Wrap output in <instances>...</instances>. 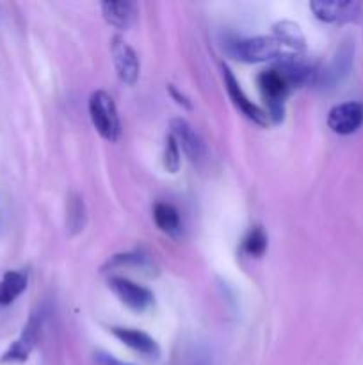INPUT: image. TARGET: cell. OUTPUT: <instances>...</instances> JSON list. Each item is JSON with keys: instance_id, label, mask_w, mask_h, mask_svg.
Segmentation results:
<instances>
[{"instance_id": "1", "label": "cell", "mask_w": 363, "mask_h": 365, "mask_svg": "<svg viewBox=\"0 0 363 365\" xmlns=\"http://www.w3.org/2000/svg\"><path fill=\"white\" fill-rule=\"evenodd\" d=\"M89 118L93 121V127L96 128L100 135L105 141L116 143L121 134V121L117 114V107L114 103L112 96L105 91L91 93L88 102Z\"/></svg>"}, {"instance_id": "2", "label": "cell", "mask_w": 363, "mask_h": 365, "mask_svg": "<svg viewBox=\"0 0 363 365\" xmlns=\"http://www.w3.org/2000/svg\"><path fill=\"white\" fill-rule=\"evenodd\" d=\"M256 81H258L260 93H262L263 100L267 103V118L273 123H281L285 118V98L290 93V86L281 77L276 68L262 71Z\"/></svg>"}, {"instance_id": "3", "label": "cell", "mask_w": 363, "mask_h": 365, "mask_svg": "<svg viewBox=\"0 0 363 365\" xmlns=\"http://www.w3.org/2000/svg\"><path fill=\"white\" fill-rule=\"evenodd\" d=\"M228 53L242 63H265L281 56V45L270 36H255V38L235 39L228 45Z\"/></svg>"}, {"instance_id": "4", "label": "cell", "mask_w": 363, "mask_h": 365, "mask_svg": "<svg viewBox=\"0 0 363 365\" xmlns=\"http://www.w3.org/2000/svg\"><path fill=\"white\" fill-rule=\"evenodd\" d=\"M43 323H45V312L43 310H36L31 314L27 324L21 330L20 337L9 346V348L4 351L0 362L2 364H21L27 362L31 353L34 351L36 344L39 341V335H41Z\"/></svg>"}, {"instance_id": "5", "label": "cell", "mask_w": 363, "mask_h": 365, "mask_svg": "<svg viewBox=\"0 0 363 365\" xmlns=\"http://www.w3.org/2000/svg\"><path fill=\"white\" fill-rule=\"evenodd\" d=\"M352 64H354V41L344 39L330 64L324 70H320L315 86H319L320 89L337 88L349 77V73L352 71Z\"/></svg>"}, {"instance_id": "6", "label": "cell", "mask_w": 363, "mask_h": 365, "mask_svg": "<svg viewBox=\"0 0 363 365\" xmlns=\"http://www.w3.org/2000/svg\"><path fill=\"white\" fill-rule=\"evenodd\" d=\"M171 135L174 138V141L178 143V146L182 148V152L185 153L189 160H191L194 166L201 168L203 164L209 160V148H206L205 141L201 139V135L194 130L191 123L184 118H173L169 121Z\"/></svg>"}, {"instance_id": "7", "label": "cell", "mask_w": 363, "mask_h": 365, "mask_svg": "<svg viewBox=\"0 0 363 365\" xmlns=\"http://www.w3.org/2000/svg\"><path fill=\"white\" fill-rule=\"evenodd\" d=\"M276 68L281 77L288 82L290 88H302V86L317 84L320 70L308 61L306 57L298 56V53H288V56H280L276 61Z\"/></svg>"}, {"instance_id": "8", "label": "cell", "mask_w": 363, "mask_h": 365, "mask_svg": "<svg viewBox=\"0 0 363 365\" xmlns=\"http://www.w3.org/2000/svg\"><path fill=\"white\" fill-rule=\"evenodd\" d=\"M223 81L224 88H226L228 96H230L231 103L237 107V110H241V114H244L249 121L260 125V127H267L269 125V118H267V113L258 107L256 103H253V100L248 98V95L244 93V89L238 84L237 77L233 75V71L223 64Z\"/></svg>"}, {"instance_id": "9", "label": "cell", "mask_w": 363, "mask_h": 365, "mask_svg": "<svg viewBox=\"0 0 363 365\" xmlns=\"http://www.w3.org/2000/svg\"><path fill=\"white\" fill-rule=\"evenodd\" d=\"M310 9L324 24H349L358 20L362 13V6L352 0H313Z\"/></svg>"}, {"instance_id": "10", "label": "cell", "mask_w": 363, "mask_h": 365, "mask_svg": "<svg viewBox=\"0 0 363 365\" xmlns=\"http://www.w3.org/2000/svg\"><path fill=\"white\" fill-rule=\"evenodd\" d=\"M109 287L125 307H128V309L137 314L146 312L153 305V302H155L152 291L135 284V282L128 280V278L112 277L109 280Z\"/></svg>"}, {"instance_id": "11", "label": "cell", "mask_w": 363, "mask_h": 365, "mask_svg": "<svg viewBox=\"0 0 363 365\" xmlns=\"http://www.w3.org/2000/svg\"><path fill=\"white\" fill-rule=\"evenodd\" d=\"M110 53H112L117 78L125 86H134L139 78V71H141V64H139L135 50L121 36H114L110 39Z\"/></svg>"}, {"instance_id": "12", "label": "cell", "mask_w": 363, "mask_h": 365, "mask_svg": "<svg viewBox=\"0 0 363 365\" xmlns=\"http://www.w3.org/2000/svg\"><path fill=\"white\" fill-rule=\"evenodd\" d=\"M363 125V103L344 102L335 106L327 114V127L338 135H351Z\"/></svg>"}, {"instance_id": "13", "label": "cell", "mask_w": 363, "mask_h": 365, "mask_svg": "<svg viewBox=\"0 0 363 365\" xmlns=\"http://www.w3.org/2000/svg\"><path fill=\"white\" fill-rule=\"evenodd\" d=\"M102 14L109 25L120 31H128L135 25L139 16L137 4L130 0H105L102 2Z\"/></svg>"}, {"instance_id": "14", "label": "cell", "mask_w": 363, "mask_h": 365, "mask_svg": "<svg viewBox=\"0 0 363 365\" xmlns=\"http://www.w3.org/2000/svg\"><path fill=\"white\" fill-rule=\"evenodd\" d=\"M112 335L120 342H123L125 346H128L130 349H134L139 355L146 356V359L157 360L160 356V348L157 344V341L153 337H149L148 334L141 330H132V328H121L114 327Z\"/></svg>"}, {"instance_id": "15", "label": "cell", "mask_w": 363, "mask_h": 365, "mask_svg": "<svg viewBox=\"0 0 363 365\" xmlns=\"http://www.w3.org/2000/svg\"><path fill=\"white\" fill-rule=\"evenodd\" d=\"M274 39L280 45L290 46L294 52H305L306 50V38L302 32L301 25L292 20H281L274 24Z\"/></svg>"}, {"instance_id": "16", "label": "cell", "mask_w": 363, "mask_h": 365, "mask_svg": "<svg viewBox=\"0 0 363 365\" xmlns=\"http://www.w3.org/2000/svg\"><path fill=\"white\" fill-rule=\"evenodd\" d=\"M28 277L23 271H7L0 280V307H7L25 292Z\"/></svg>"}, {"instance_id": "17", "label": "cell", "mask_w": 363, "mask_h": 365, "mask_svg": "<svg viewBox=\"0 0 363 365\" xmlns=\"http://www.w3.org/2000/svg\"><path fill=\"white\" fill-rule=\"evenodd\" d=\"M88 223V210H85L84 198L77 192L70 195L68 198V210H66V227L70 235H77L84 230Z\"/></svg>"}, {"instance_id": "18", "label": "cell", "mask_w": 363, "mask_h": 365, "mask_svg": "<svg viewBox=\"0 0 363 365\" xmlns=\"http://www.w3.org/2000/svg\"><path fill=\"white\" fill-rule=\"evenodd\" d=\"M155 225L167 235H178L182 230V220L178 210L169 203H157L153 209Z\"/></svg>"}, {"instance_id": "19", "label": "cell", "mask_w": 363, "mask_h": 365, "mask_svg": "<svg viewBox=\"0 0 363 365\" xmlns=\"http://www.w3.org/2000/svg\"><path fill=\"white\" fill-rule=\"evenodd\" d=\"M267 250V235L262 227H253L242 239V252L249 257H262Z\"/></svg>"}, {"instance_id": "20", "label": "cell", "mask_w": 363, "mask_h": 365, "mask_svg": "<svg viewBox=\"0 0 363 365\" xmlns=\"http://www.w3.org/2000/svg\"><path fill=\"white\" fill-rule=\"evenodd\" d=\"M182 166V152L178 143L174 141L173 135H167L166 138V148H164V168L169 171L171 175L178 173Z\"/></svg>"}, {"instance_id": "21", "label": "cell", "mask_w": 363, "mask_h": 365, "mask_svg": "<svg viewBox=\"0 0 363 365\" xmlns=\"http://www.w3.org/2000/svg\"><path fill=\"white\" fill-rule=\"evenodd\" d=\"M149 260L148 255L141 252H130V253H121V255H114L109 260L107 266L109 267H123V266H146Z\"/></svg>"}, {"instance_id": "22", "label": "cell", "mask_w": 363, "mask_h": 365, "mask_svg": "<svg viewBox=\"0 0 363 365\" xmlns=\"http://www.w3.org/2000/svg\"><path fill=\"white\" fill-rule=\"evenodd\" d=\"M167 89H169V95L173 96V98H174V102H177L178 106H182V107H184V109H192V103H191V100H189L187 96L184 95V93H180V91H178V89L174 88L173 84H169V86H167Z\"/></svg>"}, {"instance_id": "23", "label": "cell", "mask_w": 363, "mask_h": 365, "mask_svg": "<svg viewBox=\"0 0 363 365\" xmlns=\"http://www.w3.org/2000/svg\"><path fill=\"white\" fill-rule=\"evenodd\" d=\"M93 365H130V364H123L120 362L117 359H114V356L107 355V353H95V359H93Z\"/></svg>"}, {"instance_id": "24", "label": "cell", "mask_w": 363, "mask_h": 365, "mask_svg": "<svg viewBox=\"0 0 363 365\" xmlns=\"http://www.w3.org/2000/svg\"><path fill=\"white\" fill-rule=\"evenodd\" d=\"M191 365H210L209 359H205V356H201V359H196L194 362H192Z\"/></svg>"}]
</instances>
